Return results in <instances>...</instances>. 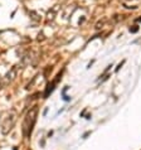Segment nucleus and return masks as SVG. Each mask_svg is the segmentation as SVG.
I'll use <instances>...</instances> for the list:
<instances>
[{
	"mask_svg": "<svg viewBox=\"0 0 141 150\" xmlns=\"http://www.w3.org/2000/svg\"><path fill=\"white\" fill-rule=\"evenodd\" d=\"M38 112H39V107L38 106H33L32 109H29L27 112L25 117L23 121V126H22V132L24 137H29L32 135L33 127L37 122V117H38Z\"/></svg>",
	"mask_w": 141,
	"mask_h": 150,
	"instance_id": "nucleus-1",
	"label": "nucleus"
},
{
	"mask_svg": "<svg viewBox=\"0 0 141 150\" xmlns=\"http://www.w3.org/2000/svg\"><path fill=\"white\" fill-rule=\"evenodd\" d=\"M18 120V114H16L15 110H10L4 114L1 122H0V130L4 135L9 134V132L13 130V127L15 126V122Z\"/></svg>",
	"mask_w": 141,
	"mask_h": 150,
	"instance_id": "nucleus-2",
	"label": "nucleus"
},
{
	"mask_svg": "<svg viewBox=\"0 0 141 150\" xmlns=\"http://www.w3.org/2000/svg\"><path fill=\"white\" fill-rule=\"evenodd\" d=\"M37 59H38V57H37V53L30 51V52H27L23 56L22 62H23V64L29 66V64H35L37 63Z\"/></svg>",
	"mask_w": 141,
	"mask_h": 150,
	"instance_id": "nucleus-3",
	"label": "nucleus"
},
{
	"mask_svg": "<svg viewBox=\"0 0 141 150\" xmlns=\"http://www.w3.org/2000/svg\"><path fill=\"white\" fill-rule=\"evenodd\" d=\"M16 73H18V66H14L13 68H11L9 72H8L5 76L3 77V86L8 85V83H10L11 81H14V78L16 77Z\"/></svg>",
	"mask_w": 141,
	"mask_h": 150,
	"instance_id": "nucleus-4",
	"label": "nucleus"
},
{
	"mask_svg": "<svg viewBox=\"0 0 141 150\" xmlns=\"http://www.w3.org/2000/svg\"><path fill=\"white\" fill-rule=\"evenodd\" d=\"M59 80H61V74H58L56 80L53 81L52 83H49V85L47 86V88H45V92H44V97H48L49 93L53 92V90H54V87H56V85L58 83V81H59Z\"/></svg>",
	"mask_w": 141,
	"mask_h": 150,
	"instance_id": "nucleus-5",
	"label": "nucleus"
},
{
	"mask_svg": "<svg viewBox=\"0 0 141 150\" xmlns=\"http://www.w3.org/2000/svg\"><path fill=\"white\" fill-rule=\"evenodd\" d=\"M57 10H58V5H56L53 9H51V10L48 11V14H47V20H48V22H53V20H54Z\"/></svg>",
	"mask_w": 141,
	"mask_h": 150,
	"instance_id": "nucleus-6",
	"label": "nucleus"
},
{
	"mask_svg": "<svg viewBox=\"0 0 141 150\" xmlns=\"http://www.w3.org/2000/svg\"><path fill=\"white\" fill-rule=\"evenodd\" d=\"M30 18L33 19V20H35V22H40V15L38 14V13H35V11H30Z\"/></svg>",
	"mask_w": 141,
	"mask_h": 150,
	"instance_id": "nucleus-7",
	"label": "nucleus"
},
{
	"mask_svg": "<svg viewBox=\"0 0 141 150\" xmlns=\"http://www.w3.org/2000/svg\"><path fill=\"white\" fill-rule=\"evenodd\" d=\"M137 30H139L137 25H134V28H130V32H132V33H135V32H137Z\"/></svg>",
	"mask_w": 141,
	"mask_h": 150,
	"instance_id": "nucleus-8",
	"label": "nucleus"
},
{
	"mask_svg": "<svg viewBox=\"0 0 141 150\" xmlns=\"http://www.w3.org/2000/svg\"><path fill=\"white\" fill-rule=\"evenodd\" d=\"M3 87H4V86H3V77L0 76V88H3Z\"/></svg>",
	"mask_w": 141,
	"mask_h": 150,
	"instance_id": "nucleus-9",
	"label": "nucleus"
},
{
	"mask_svg": "<svg viewBox=\"0 0 141 150\" xmlns=\"http://www.w3.org/2000/svg\"><path fill=\"white\" fill-rule=\"evenodd\" d=\"M136 20H137V22H141V16H140V18H137Z\"/></svg>",
	"mask_w": 141,
	"mask_h": 150,
	"instance_id": "nucleus-10",
	"label": "nucleus"
},
{
	"mask_svg": "<svg viewBox=\"0 0 141 150\" xmlns=\"http://www.w3.org/2000/svg\"><path fill=\"white\" fill-rule=\"evenodd\" d=\"M127 1H134V0H127Z\"/></svg>",
	"mask_w": 141,
	"mask_h": 150,
	"instance_id": "nucleus-11",
	"label": "nucleus"
}]
</instances>
